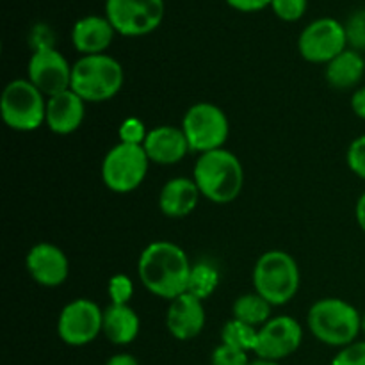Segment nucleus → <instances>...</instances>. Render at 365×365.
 Returning a JSON list of instances; mask_svg holds the SVG:
<instances>
[{"mask_svg":"<svg viewBox=\"0 0 365 365\" xmlns=\"http://www.w3.org/2000/svg\"><path fill=\"white\" fill-rule=\"evenodd\" d=\"M86 118V102L75 91L53 95L46 98L45 125L57 135H70L78 130Z\"/></svg>","mask_w":365,"mask_h":365,"instance_id":"obj_17","label":"nucleus"},{"mask_svg":"<svg viewBox=\"0 0 365 365\" xmlns=\"http://www.w3.org/2000/svg\"><path fill=\"white\" fill-rule=\"evenodd\" d=\"M141 321L130 305H109L103 310V335L114 346H128L139 335Z\"/></svg>","mask_w":365,"mask_h":365,"instance_id":"obj_20","label":"nucleus"},{"mask_svg":"<svg viewBox=\"0 0 365 365\" xmlns=\"http://www.w3.org/2000/svg\"><path fill=\"white\" fill-rule=\"evenodd\" d=\"M25 267L32 280L41 287H59L70 274V260L59 246L52 242H38L29 250Z\"/></svg>","mask_w":365,"mask_h":365,"instance_id":"obj_14","label":"nucleus"},{"mask_svg":"<svg viewBox=\"0 0 365 365\" xmlns=\"http://www.w3.org/2000/svg\"><path fill=\"white\" fill-rule=\"evenodd\" d=\"M106 365H139V362L128 353H118V355L110 356Z\"/></svg>","mask_w":365,"mask_h":365,"instance_id":"obj_35","label":"nucleus"},{"mask_svg":"<svg viewBox=\"0 0 365 365\" xmlns=\"http://www.w3.org/2000/svg\"><path fill=\"white\" fill-rule=\"evenodd\" d=\"M302 273L294 257L282 250L262 253L253 267V287L273 307L287 305L298 294Z\"/></svg>","mask_w":365,"mask_h":365,"instance_id":"obj_4","label":"nucleus"},{"mask_svg":"<svg viewBox=\"0 0 365 365\" xmlns=\"http://www.w3.org/2000/svg\"><path fill=\"white\" fill-rule=\"evenodd\" d=\"M271 309L273 305L266 302L262 296L257 292H250V294H242L235 299L232 314H234V319L250 324V327L260 328L271 319Z\"/></svg>","mask_w":365,"mask_h":365,"instance_id":"obj_22","label":"nucleus"},{"mask_svg":"<svg viewBox=\"0 0 365 365\" xmlns=\"http://www.w3.org/2000/svg\"><path fill=\"white\" fill-rule=\"evenodd\" d=\"M365 75V59L359 50L346 48L334 61L327 64L328 84L335 89H351L362 82Z\"/></svg>","mask_w":365,"mask_h":365,"instance_id":"obj_21","label":"nucleus"},{"mask_svg":"<svg viewBox=\"0 0 365 365\" xmlns=\"http://www.w3.org/2000/svg\"><path fill=\"white\" fill-rule=\"evenodd\" d=\"M4 123L16 132L38 130L46 118V96L29 78L6 84L0 98Z\"/></svg>","mask_w":365,"mask_h":365,"instance_id":"obj_6","label":"nucleus"},{"mask_svg":"<svg viewBox=\"0 0 365 365\" xmlns=\"http://www.w3.org/2000/svg\"><path fill=\"white\" fill-rule=\"evenodd\" d=\"M346 160H348V168L351 170V173L365 180V134L353 139L348 153H346Z\"/></svg>","mask_w":365,"mask_h":365,"instance_id":"obj_28","label":"nucleus"},{"mask_svg":"<svg viewBox=\"0 0 365 365\" xmlns=\"http://www.w3.org/2000/svg\"><path fill=\"white\" fill-rule=\"evenodd\" d=\"M257 339H259V328L250 327L237 319H230L221 328V344L232 346L241 351L255 353Z\"/></svg>","mask_w":365,"mask_h":365,"instance_id":"obj_23","label":"nucleus"},{"mask_svg":"<svg viewBox=\"0 0 365 365\" xmlns=\"http://www.w3.org/2000/svg\"><path fill=\"white\" fill-rule=\"evenodd\" d=\"M362 331L365 334V312L362 314Z\"/></svg>","mask_w":365,"mask_h":365,"instance_id":"obj_37","label":"nucleus"},{"mask_svg":"<svg viewBox=\"0 0 365 365\" xmlns=\"http://www.w3.org/2000/svg\"><path fill=\"white\" fill-rule=\"evenodd\" d=\"M191 269L184 250L170 241L150 242L138 260L139 280L146 291L168 302L187 292Z\"/></svg>","mask_w":365,"mask_h":365,"instance_id":"obj_1","label":"nucleus"},{"mask_svg":"<svg viewBox=\"0 0 365 365\" xmlns=\"http://www.w3.org/2000/svg\"><path fill=\"white\" fill-rule=\"evenodd\" d=\"M125 82L123 66L107 53L82 56L71 70V91L86 103H100L114 98Z\"/></svg>","mask_w":365,"mask_h":365,"instance_id":"obj_5","label":"nucleus"},{"mask_svg":"<svg viewBox=\"0 0 365 365\" xmlns=\"http://www.w3.org/2000/svg\"><path fill=\"white\" fill-rule=\"evenodd\" d=\"M307 4H309V0H273L271 9L280 20L292 24V21H298L299 18H303Z\"/></svg>","mask_w":365,"mask_h":365,"instance_id":"obj_27","label":"nucleus"},{"mask_svg":"<svg viewBox=\"0 0 365 365\" xmlns=\"http://www.w3.org/2000/svg\"><path fill=\"white\" fill-rule=\"evenodd\" d=\"M303 342V328L294 317L277 316L271 317L266 324L259 328L255 355L257 359L280 362L294 355Z\"/></svg>","mask_w":365,"mask_h":365,"instance_id":"obj_13","label":"nucleus"},{"mask_svg":"<svg viewBox=\"0 0 365 365\" xmlns=\"http://www.w3.org/2000/svg\"><path fill=\"white\" fill-rule=\"evenodd\" d=\"M307 324L321 344L342 349L362 334V314L344 299L323 298L310 307Z\"/></svg>","mask_w":365,"mask_h":365,"instance_id":"obj_3","label":"nucleus"},{"mask_svg":"<svg viewBox=\"0 0 365 365\" xmlns=\"http://www.w3.org/2000/svg\"><path fill=\"white\" fill-rule=\"evenodd\" d=\"M348 32L335 18H317L307 25L298 38L302 57L314 64H328L348 48Z\"/></svg>","mask_w":365,"mask_h":365,"instance_id":"obj_10","label":"nucleus"},{"mask_svg":"<svg viewBox=\"0 0 365 365\" xmlns=\"http://www.w3.org/2000/svg\"><path fill=\"white\" fill-rule=\"evenodd\" d=\"M232 9L241 11V13H257L266 7H271L273 0H225Z\"/></svg>","mask_w":365,"mask_h":365,"instance_id":"obj_32","label":"nucleus"},{"mask_svg":"<svg viewBox=\"0 0 365 365\" xmlns=\"http://www.w3.org/2000/svg\"><path fill=\"white\" fill-rule=\"evenodd\" d=\"M114 34L116 31L107 16L88 14L75 21L71 27V43L82 56H96V53H106L113 43Z\"/></svg>","mask_w":365,"mask_h":365,"instance_id":"obj_18","label":"nucleus"},{"mask_svg":"<svg viewBox=\"0 0 365 365\" xmlns=\"http://www.w3.org/2000/svg\"><path fill=\"white\" fill-rule=\"evenodd\" d=\"M250 365H280L278 362H271V360H264V359H257L255 362H252Z\"/></svg>","mask_w":365,"mask_h":365,"instance_id":"obj_36","label":"nucleus"},{"mask_svg":"<svg viewBox=\"0 0 365 365\" xmlns=\"http://www.w3.org/2000/svg\"><path fill=\"white\" fill-rule=\"evenodd\" d=\"M103 334V310L93 299L77 298L64 305L57 319V335L73 348L88 346Z\"/></svg>","mask_w":365,"mask_h":365,"instance_id":"obj_11","label":"nucleus"},{"mask_svg":"<svg viewBox=\"0 0 365 365\" xmlns=\"http://www.w3.org/2000/svg\"><path fill=\"white\" fill-rule=\"evenodd\" d=\"M248 353L232 346L220 344L212 351V365H250Z\"/></svg>","mask_w":365,"mask_h":365,"instance_id":"obj_29","label":"nucleus"},{"mask_svg":"<svg viewBox=\"0 0 365 365\" xmlns=\"http://www.w3.org/2000/svg\"><path fill=\"white\" fill-rule=\"evenodd\" d=\"M351 110L360 118V120H365V86H360V88H356L355 93H353Z\"/></svg>","mask_w":365,"mask_h":365,"instance_id":"obj_33","label":"nucleus"},{"mask_svg":"<svg viewBox=\"0 0 365 365\" xmlns=\"http://www.w3.org/2000/svg\"><path fill=\"white\" fill-rule=\"evenodd\" d=\"M182 130L187 138L191 152L202 155L223 148L230 135V123L223 109L210 102H200L189 107L184 114Z\"/></svg>","mask_w":365,"mask_h":365,"instance_id":"obj_8","label":"nucleus"},{"mask_svg":"<svg viewBox=\"0 0 365 365\" xmlns=\"http://www.w3.org/2000/svg\"><path fill=\"white\" fill-rule=\"evenodd\" d=\"M198 185L192 178L177 177L168 180L159 192L160 212L171 220H180L189 216L200 202Z\"/></svg>","mask_w":365,"mask_h":365,"instance_id":"obj_19","label":"nucleus"},{"mask_svg":"<svg viewBox=\"0 0 365 365\" xmlns=\"http://www.w3.org/2000/svg\"><path fill=\"white\" fill-rule=\"evenodd\" d=\"M150 163L160 164V166H171L177 164L191 152L187 138H185L182 127H171V125H160L152 128L146 135L143 145Z\"/></svg>","mask_w":365,"mask_h":365,"instance_id":"obj_16","label":"nucleus"},{"mask_svg":"<svg viewBox=\"0 0 365 365\" xmlns=\"http://www.w3.org/2000/svg\"><path fill=\"white\" fill-rule=\"evenodd\" d=\"M346 32L353 50H365V11L353 14L349 24L346 25Z\"/></svg>","mask_w":365,"mask_h":365,"instance_id":"obj_31","label":"nucleus"},{"mask_svg":"<svg viewBox=\"0 0 365 365\" xmlns=\"http://www.w3.org/2000/svg\"><path fill=\"white\" fill-rule=\"evenodd\" d=\"M207 314L203 302L191 292H184L178 298L171 299L166 312L168 331L177 341H192L205 328Z\"/></svg>","mask_w":365,"mask_h":365,"instance_id":"obj_15","label":"nucleus"},{"mask_svg":"<svg viewBox=\"0 0 365 365\" xmlns=\"http://www.w3.org/2000/svg\"><path fill=\"white\" fill-rule=\"evenodd\" d=\"M106 16L116 34L139 38L163 24L164 0H106Z\"/></svg>","mask_w":365,"mask_h":365,"instance_id":"obj_9","label":"nucleus"},{"mask_svg":"<svg viewBox=\"0 0 365 365\" xmlns=\"http://www.w3.org/2000/svg\"><path fill=\"white\" fill-rule=\"evenodd\" d=\"M355 217L356 223H359L360 230L365 234V191L360 195V198L356 200V207H355Z\"/></svg>","mask_w":365,"mask_h":365,"instance_id":"obj_34","label":"nucleus"},{"mask_svg":"<svg viewBox=\"0 0 365 365\" xmlns=\"http://www.w3.org/2000/svg\"><path fill=\"white\" fill-rule=\"evenodd\" d=\"M217 285H220V273H217L216 267L207 262H200L192 266L191 274H189L187 292H191L192 296L203 302L216 291Z\"/></svg>","mask_w":365,"mask_h":365,"instance_id":"obj_24","label":"nucleus"},{"mask_svg":"<svg viewBox=\"0 0 365 365\" xmlns=\"http://www.w3.org/2000/svg\"><path fill=\"white\" fill-rule=\"evenodd\" d=\"M331 365H365V341H356L342 348L334 356Z\"/></svg>","mask_w":365,"mask_h":365,"instance_id":"obj_30","label":"nucleus"},{"mask_svg":"<svg viewBox=\"0 0 365 365\" xmlns=\"http://www.w3.org/2000/svg\"><path fill=\"white\" fill-rule=\"evenodd\" d=\"M110 305H128L134 296V282L127 274H114L107 284Z\"/></svg>","mask_w":365,"mask_h":365,"instance_id":"obj_26","label":"nucleus"},{"mask_svg":"<svg viewBox=\"0 0 365 365\" xmlns=\"http://www.w3.org/2000/svg\"><path fill=\"white\" fill-rule=\"evenodd\" d=\"M192 180L209 202L227 205L239 198L245 187V168L230 150H212L196 159Z\"/></svg>","mask_w":365,"mask_h":365,"instance_id":"obj_2","label":"nucleus"},{"mask_svg":"<svg viewBox=\"0 0 365 365\" xmlns=\"http://www.w3.org/2000/svg\"><path fill=\"white\" fill-rule=\"evenodd\" d=\"M150 159L143 146L118 143L102 160V180L107 189L118 195L135 191L148 175Z\"/></svg>","mask_w":365,"mask_h":365,"instance_id":"obj_7","label":"nucleus"},{"mask_svg":"<svg viewBox=\"0 0 365 365\" xmlns=\"http://www.w3.org/2000/svg\"><path fill=\"white\" fill-rule=\"evenodd\" d=\"M148 132L150 130H146L145 121L135 116H130L121 121L120 128H118V138H120V143H125V145L143 146Z\"/></svg>","mask_w":365,"mask_h":365,"instance_id":"obj_25","label":"nucleus"},{"mask_svg":"<svg viewBox=\"0 0 365 365\" xmlns=\"http://www.w3.org/2000/svg\"><path fill=\"white\" fill-rule=\"evenodd\" d=\"M71 70L66 57L53 46L39 45L27 64V78L46 96L59 95L71 88Z\"/></svg>","mask_w":365,"mask_h":365,"instance_id":"obj_12","label":"nucleus"}]
</instances>
